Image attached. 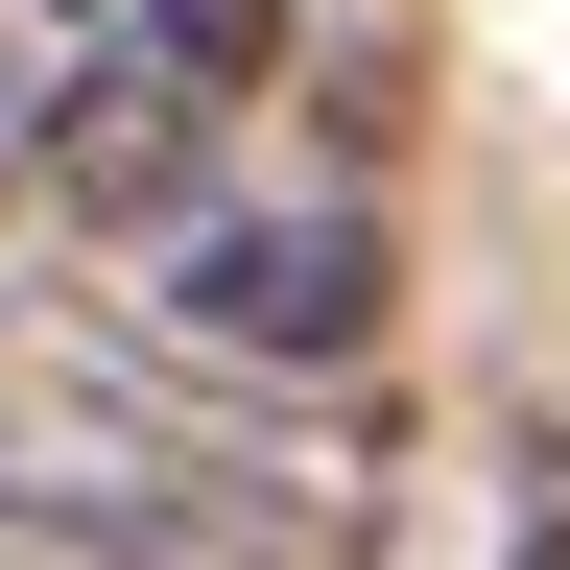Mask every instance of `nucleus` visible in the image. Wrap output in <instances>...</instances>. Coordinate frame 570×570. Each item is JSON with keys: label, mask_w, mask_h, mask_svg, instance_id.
<instances>
[{"label": "nucleus", "mask_w": 570, "mask_h": 570, "mask_svg": "<svg viewBox=\"0 0 570 570\" xmlns=\"http://www.w3.org/2000/svg\"><path fill=\"white\" fill-rule=\"evenodd\" d=\"M262 71H285V0H96L71 71H48L24 190L71 214V238H167V214L214 190V142L262 119Z\"/></svg>", "instance_id": "obj_1"}, {"label": "nucleus", "mask_w": 570, "mask_h": 570, "mask_svg": "<svg viewBox=\"0 0 570 570\" xmlns=\"http://www.w3.org/2000/svg\"><path fill=\"white\" fill-rule=\"evenodd\" d=\"M190 356H238V381H333V356H381L404 309V238H381V190H238V214H167V285H142Z\"/></svg>", "instance_id": "obj_2"}, {"label": "nucleus", "mask_w": 570, "mask_h": 570, "mask_svg": "<svg viewBox=\"0 0 570 570\" xmlns=\"http://www.w3.org/2000/svg\"><path fill=\"white\" fill-rule=\"evenodd\" d=\"M0 570H214L142 475H0Z\"/></svg>", "instance_id": "obj_3"}, {"label": "nucleus", "mask_w": 570, "mask_h": 570, "mask_svg": "<svg viewBox=\"0 0 570 570\" xmlns=\"http://www.w3.org/2000/svg\"><path fill=\"white\" fill-rule=\"evenodd\" d=\"M24 142H48V96H24V71H0V190H24Z\"/></svg>", "instance_id": "obj_4"}, {"label": "nucleus", "mask_w": 570, "mask_h": 570, "mask_svg": "<svg viewBox=\"0 0 570 570\" xmlns=\"http://www.w3.org/2000/svg\"><path fill=\"white\" fill-rule=\"evenodd\" d=\"M499 570H570V499H547V523H523V547H499Z\"/></svg>", "instance_id": "obj_5"}, {"label": "nucleus", "mask_w": 570, "mask_h": 570, "mask_svg": "<svg viewBox=\"0 0 570 570\" xmlns=\"http://www.w3.org/2000/svg\"><path fill=\"white\" fill-rule=\"evenodd\" d=\"M71 24H96V0H48V48H71Z\"/></svg>", "instance_id": "obj_6"}]
</instances>
